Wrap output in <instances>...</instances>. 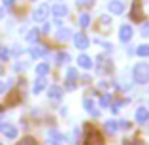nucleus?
Here are the masks:
<instances>
[{"label": "nucleus", "mask_w": 149, "mask_h": 145, "mask_svg": "<svg viewBox=\"0 0 149 145\" xmlns=\"http://www.w3.org/2000/svg\"><path fill=\"white\" fill-rule=\"evenodd\" d=\"M132 77H134L136 83L143 85V83H149V64L146 62H140V64L134 66V72H132Z\"/></svg>", "instance_id": "nucleus-1"}, {"label": "nucleus", "mask_w": 149, "mask_h": 145, "mask_svg": "<svg viewBox=\"0 0 149 145\" xmlns=\"http://www.w3.org/2000/svg\"><path fill=\"white\" fill-rule=\"evenodd\" d=\"M85 145H104V139H102V134L98 130H89L87 139H85Z\"/></svg>", "instance_id": "nucleus-2"}, {"label": "nucleus", "mask_w": 149, "mask_h": 145, "mask_svg": "<svg viewBox=\"0 0 149 145\" xmlns=\"http://www.w3.org/2000/svg\"><path fill=\"white\" fill-rule=\"evenodd\" d=\"M0 132L6 134L10 139H13L15 136H17V128H15L13 124H8V123H0Z\"/></svg>", "instance_id": "nucleus-3"}, {"label": "nucleus", "mask_w": 149, "mask_h": 145, "mask_svg": "<svg viewBox=\"0 0 149 145\" xmlns=\"http://www.w3.org/2000/svg\"><path fill=\"white\" fill-rule=\"evenodd\" d=\"M132 19H134V21H142L143 19V10H142V2H140V0H136V2L132 4Z\"/></svg>", "instance_id": "nucleus-4"}, {"label": "nucleus", "mask_w": 149, "mask_h": 145, "mask_svg": "<svg viewBox=\"0 0 149 145\" xmlns=\"http://www.w3.org/2000/svg\"><path fill=\"white\" fill-rule=\"evenodd\" d=\"M74 44H76L77 49H87L89 47V38L85 34H76L74 36Z\"/></svg>", "instance_id": "nucleus-5"}, {"label": "nucleus", "mask_w": 149, "mask_h": 145, "mask_svg": "<svg viewBox=\"0 0 149 145\" xmlns=\"http://www.w3.org/2000/svg\"><path fill=\"white\" fill-rule=\"evenodd\" d=\"M132 38V26L130 25H123L119 28V40L121 42H128Z\"/></svg>", "instance_id": "nucleus-6"}, {"label": "nucleus", "mask_w": 149, "mask_h": 145, "mask_svg": "<svg viewBox=\"0 0 149 145\" xmlns=\"http://www.w3.org/2000/svg\"><path fill=\"white\" fill-rule=\"evenodd\" d=\"M108 8H109L111 13H117V15H121L125 11V4L121 2V0H111V2L108 4Z\"/></svg>", "instance_id": "nucleus-7"}, {"label": "nucleus", "mask_w": 149, "mask_h": 145, "mask_svg": "<svg viewBox=\"0 0 149 145\" xmlns=\"http://www.w3.org/2000/svg\"><path fill=\"white\" fill-rule=\"evenodd\" d=\"M47 13H49V10H47V6H40L36 11H34V21H45L47 19Z\"/></svg>", "instance_id": "nucleus-8"}, {"label": "nucleus", "mask_w": 149, "mask_h": 145, "mask_svg": "<svg viewBox=\"0 0 149 145\" xmlns=\"http://www.w3.org/2000/svg\"><path fill=\"white\" fill-rule=\"evenodd\" d=\"M66 77H68V79H66V87L74 89V87H76V79H77V72L74 68H70L68 74H66Z\"/></svg>", "instance_id": "nucleus-9"}, {"label": "nucleus", "mask_w": 149, "mask_h": 145, "mask_svg": "<svg viewBox=\"0 0 149 145\" xmlns=\"http://www.w3.org/2000/svg\"><path fill=\"white\" fill-rule=\"evenodd\" d=\"M77 64H79L81 68L89 70V68L93 66V58L89 57V55H79V57H77Z\"/></svg>", "instance_id": "nucleus-10"}, {"label": "nucleus", "mask_w": 149, "mask_h": 145, "mask_svg": "<svg viewBox=\"0 0 149 145\" xmlns=\"http://www.w3.org/2000/svg\"><path fill=\"white\" fill-rule=\"evenodd\" d=\"M53 13H55L57 19H61V17H64V15L68 13V8H66L64 4H57V6H53Z\"/></svg>", "instance_id": "nucleus-11"}, {"label": "nucleus", "mask_w": 149, "mask_h": 145, "mask_svg": "<svg viewBox=\"0 0 149 145\" xmlns=\"http://www.w3.org/2000/svg\"><path fill=\"white\" fill-rule=\"evenodd\" d=\"M147 119H149V109L140 108L138 111H136V121H138V123H146Z\"/></svg>", "instance_id": "nucleus-12"}, {"label": "nucleus", "mask_w": 149, "mask_h": 145, "mask_svg": "<svg viewBox=\"0 0 149 145\" xmlns=\"http://www.w3.org/2000/svg\"><path fill=\"white\" fill-rule=\"evenodd\" d=\"M49 96L53 98V100H61L62 98V89L58 87V85H53V87L49 89Z\"/></svg>", "instance_id": "nucleus-13"}, {"label": "nucleus", "mask_w": 149, "mask_h": 145, "mask_svg": "<svg viewBox=\"0 0 149 145\" xmlns=\"http://www.w3.org/2000/svg\"><path fill=\"white\" fill-rule=\"evenodd\" d=\"M45 87H47V79H45V77H40V79L36 81V85H34V89H32V91L36 92V94H40V92L44 91Z\"/></svg>", "instance_id": "nucleus-14"}, {"label": "nucleus", "mask_w": 149, "mask_h": 145, "mask_svg": "<svg viewBox=\"0 0 149 145\" xmlns=\"http://www.w3.org/2000/svg\"><path fill=\"white\" fill-rule=\"evenodd\" d=\"M70 38H72V32H70L68 28H61L57 32V40L58 42H66V40H70Z\"/></svg>", "instance_id": "nucleus-15"}, {"label": "nucleus", "mask_w": 149, "mask_h": 145, "mask_svg": "<svg viewBox=\"0 0 149 145\" xmlns=\"http://www.w3.org/2000/svg\"><path fill=\"white\" fill-rule=\"evenodd\" d=\"M36 72H38V76H40V77H45V76H47V72H49V64H45V62L38 64Z\"/></svg>", "instance_id": "nucleus-16"}, {"label": "nucleus", "mask_w": 149, "mask_h": 145, "mask_svg": "<svg viewBox=\"0 0 149 145\" xmlns=\"http://www.w3.org/2000/svg\"><path fill=\"white\" fill-rule=\"evenodd\" d=\"M104 128L108 132H117V130H119V123H115V121H108V123L104 124Z\"/></svg>", "instance_id": "nucleus-17"}, {"label": "nucleus", "mask_w": 149, "mask_h": 145, "mask_svg": "<svg viewBox=\"0 0 149 145\" xmlns=\"http://www.w3.org/2000/svg\"><path fill=\"white\" fill-rule=\"evenodd\" d=\"M38 38H40V30H38V28H32L29 34H26V40H29V42H36Z\"/></svg>", "instance_id": "nucleus-18"}, {"label": "nucleus", "mask_w": 149, "mask_h": 145, "mask_svg": "<svg viewBox=\"0 0 149 145\" xmlns=\"http://www.w3.org/2000/svg\"><path fill=\"white\" fill-rule=\"evenodd\" d=\"M83 104H85V109H87V111H91V113H95V115H96V109H95V102H93L91 98H85V102H83Z\"/></svg>", "instance_id": "nucleus-19"}, {"label": "nucleus", "mask_w": 149, "mask_h": 145, "mask_svg": "<svg viewBox=\"0 0 149 145\" xmlns=\"http://www.w3.org/2000/svg\"><path fill=\"white\" fill-rule=\"evenodd\" d=\"M136 53H138L140 57H149V45H140V47L136 49Z\"/></svg>", "instance_id": "nucleus-20"}, {"label": "nucleus", "mask_w": 149, "mask_h": 145, "mask_svg": "<svg viewBox=\"0 0 149 145\" xmlns=\"http://www.w3.org/2000/svg\"><path fill=\"white\" fill-rule=\"evenodd\" d=\"M89 23H91V15H89V13H83L79 17V25L81 26H89Z\"/></svg>", "instance_id": "nucleus-21"}, {"label": "nucleus", "mask_w": 149, "mask_h": 145, "mask_svg": "<svg viewBox=\"0 0 149 145\" xmlns=\"http://www.w3.org/2000/svg\"><path fill=\"white\" fill-rule=\"evenodd\" d=\"M17 145H38V143H36V139H34V138H25V139H21Z\"/></svg>", "instance_id": "nucleus-22"}, {"label": "nucleus", "mask_w": 149, "mask_h": 145, "mask_svg": "<svg viewBox=\"0 0 149 145\" xmlns=\"http://www.w3.org/2000/svg\"><path fill=\"white\" fill-rule=\"evenodd\" d=\"M68 60H70V57H68V55H64V53L57 55V62H68Z\"/></svg>", "instance_id": "nucleus-23"}, {"label": "nucleus", "mask_w": 149, "mask_h": 145, "mask_svg": "<svg viewBox=\"0 0 149 145\" xmlns=\"http://www.w3.org/2000/svg\"><path fill=\"white\" fill-rule=\"evenodd\" d=\"M108 104H109V94H104V96L100 98V105H102V108H106Z\"/></svg>", "instance_id": "nucleus-24"}, {"label": "nucleus", "mask_w": 149, "mask_h": 145, "mask_svg": "<svg viewBox=\"0 0 149 145\" xmlns=\"http://www.w3.org/2000/svg\"><path fill=\"white\" fill-rule=\"evenodd\" d=\"M142 34H143V36H149V23H143V26H142Z\"/></svg>", "instance_id": "nucleus-25"}, {"label": "nucleus", "mask_w": 149, "mask_h": 145, "mask_svg": "<svg viewBox=\"0 0 149 145\" xmlns=\"http://www.w3.org/2000/svg\"><path fill=\"white\" fill-rule=\"evenodd\" d=\"M8 57H10L8 49H6V47H2V49H0V58H8Z\"/></svg>", "instance_id": "nucleus-26"}, {"label": "nucleus", "mask_w": 149, "mask_h": 145, "mask_svg": "<svg viewBox=\"0 0 149 145\" xmlns=\"http://www.w3.org/2000/svg\"><path fill=\"white\" fill-rule=\"evenodd\" d=\"M119 108H121V104H113V105H111V111L117 113V111H119Z\"/></svg>", "instance_id": "nucleus-27"}, {"label": "nucleus", "mask_w": 149, "mask_h": 145, "mask_svg": "<svg viewBox=\"0 0 149 145\" xmlns=\"http://www.w3.org/2000/svg\"><path fill=\"white\" fill-rule=\"evenodd\" d=\"M100 25H102V26H104V25L108 26V25H109V19H108V17H102V23H100Z\"/></svg>", "instance_id": "nucleus-28"}, {"label": "nucleus", "mask_w": 149, "mask_h": 145, "mask_svg": "<svg viewBox=\"0 0 149 145\" xmlns=\"http://www.w3.org/2000/svg\"><path fill=\"white\" fill-rule=\"evenodd\" d=\"M4 4H6V6H13L15 0H4Z\"/></svg>", "instance_id": "nucleus-29"}, {"label": "nucleus", "mask_w": 149, "mask_h": 145, "mask_svg": "<svg viewBox=\"0 0 149 145\" xmlns=\"http://www.w3.org/2000/svg\"><path fill=\"white\" fill-rule=\"evenodd\" d=\"M4 89H6V85H4L2 81H0V92H4Z\"/></svg>", "instance_id": "nucleus-30"}, {"label": "nucleus", "mask_w": 149, "mask_h": 145, "mask_svg": "<svg viewBox=\"0 0 149 145\" xmlns=\"http://www.w3.org/2000/svg\"><path fill=\"white\" fill-rule=\"evenodd\" d=\"M2 15H4V10H0V17H2Z\"/></svg>", "instance_id": "nucleus-31"}, {"label": "nucleus", "mask_w": 149, "mask_h": 145, "mask_svg": "<svg viewBox=\"0 0 149 145\" xmlns=\"http://www.w3.org/2000/svg\"><path fill=\"white\" fill-rule=\"evenodd\" d=\"M0 145H2V143H0Z\"/></svg>", "instance_id": "nucleus-32"}]
</instances>
